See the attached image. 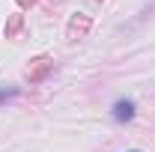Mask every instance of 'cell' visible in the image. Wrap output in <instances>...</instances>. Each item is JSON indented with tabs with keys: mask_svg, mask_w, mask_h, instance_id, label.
Listing matches in <instances>:
<instances>
[{
	"mask_svg": "<svg viewBox=\"0 0 155 152\" xmlns=\"http://www.w3.org/2000/svg\"><path fill=\"white\" fill-rule=\"evenodd\" d=\"M21 30V15H12L9 18V24H6V39H15Z\"/></svg>",
	"mask_w": 155,
	"mask_h": 152,
	"instance_id": "cell-4",
	"label": "cell"
},
{
	"mask_svg": "<svg viewBox=\"0 0 155 152\" xmlns=\"http://www.w3.org/2000/svg\"><path fill=\"white\" fill-rule=\"evenodd\" d=\"M18 6H30V3H36V0H15Z\"/></svg>",
	"mask_w": 155,
	"mask_h": 152,
	"instance_id": "cell-5",
	"label": "cell"
},
{
	"mask_svg": "<svg viewBox=\"0 0 155 152\" xmlns=\"http://www.w3.org/2000/svg\"><path fill=\"white\" fill-rule=\"evenodd\" d=\"M51 69H54V60L45 57V54L36 57V60H30V66H27V78H30V84H39V81L48 75Z\"/></svg>",
	"mask_w": 155,
	"mask_h": 152,
	"instance_id": "cell-2",
	"label": "cell"
},
{
	"mask_svg": "<svg viewBox=\"0 0 155 152\" xmlns=\"http://www.w3.org/2000/svg\"><path fill=\"white\" fill-rule=\"evenodd\" d=\"M114 116L119 119V122L131 119V116H134V104H131V101H116L114 104Z\"/></svg>",
	"mask_w": 155,
	"mask_h": 152,
	"instance_id": "cell-3",
	"label": "cell"
},
{
	"mask_svg": "<svg viewBox=\"0 0 155 152\" xmlns=\"http://www.w3.org/2000/svg\"><path fill=\"white\" fill-rule=\"evenodd\" d=\"M90 27H93V21H90V15H72V21H69V27H66V39L69 42H78V39H84L87 33H90Z\"/></svg>",
	"mask_w": 155,
	"mask_h": 152,
	"instance_id": "cell-1",
	"label": "cell"
}]
</instances>
